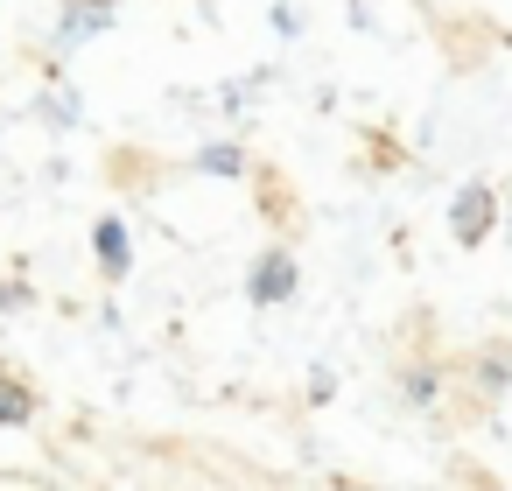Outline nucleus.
I'll return each instance as SVG.
<instances>
[{
  "instance_id": "1",
  "label": "nucleus",
  "mask_w": 512,
  "mask_h": 491,
  "mask_svg": "<svg viewBox=\"0 0 512 491\" xmlns=\"http://www.w3.org/2000/svg\"><path fill=\"white\" fill-rule=\"evenodd\" d=\"M288 295H295V260L288 253H267L253 267V302H288Z\"/></svg>"
},
{
  "instance_id": "2",
  "label": "nucleus",
  "mask_w": 512,
  "mask_h": 491,
  "mask_svg": "<svg viewBox=\"0 0 512 491\" xmlns=\"http://www.w3.org/2000/svg\"><path fill=\"white\" fill-rule=\"evenodd\" d=\"M491 225V190H463L456 197V239H484Z\"/></svg>"
},
{
  "instance_id": "4",
  "label": "nucleus",
  "mask_w": 512,
  "mask_h": 491,
  "mask_svg": "<svg viewBox=\"0 0 512 491\" xmlns=\"http://www.w3.org/2000/svg\"><path fill=\"white\" fill-rule=\"evenodd\" d=\"M0 421H29V393L15 379H0Z\"/></svg>"
},
{
  "instance_id": "5",
  "label": "nucleus",
  "mask_w": 512,
  "mask_h": 491,
  "mask_svg": "<svg viewBox=\"0 0 512 491\" xmlns=\"http://www.w3.org/2000/svg\"><path fill=\"white\" fill-rule=\"evenodd\" d=\"M204 169L211 176H239V148H204Z\"/></svg>"
},
{
  "instance_id": "3",
  "label": "nucleus",
  "mask_w": 512,
  "mask_h": 491,
  "mask_svg": "<svg viewBox=\"0 0 512 491\" xmlns=\"http://www.w3.org/2000/svg\"><path fill=\"white\" fill-rule=\"evenodd\" d=\"M99 260H106V274H127V225L120 218H99Z\"/></svg>"
}]
</instances>
